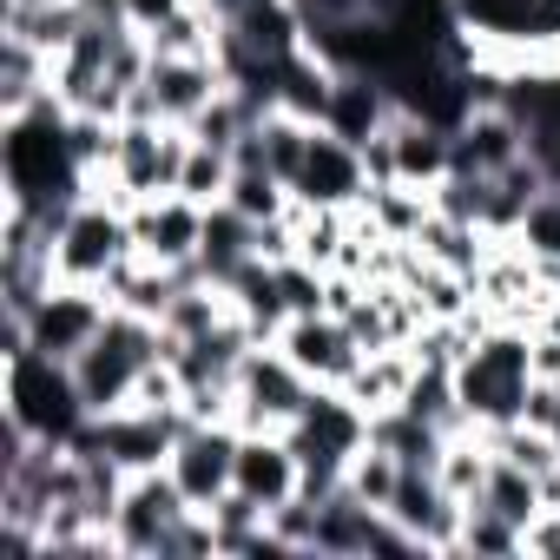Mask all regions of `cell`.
I'll list each match as a JSON object with an SVG mask.
<instances>
[{
  "instance_id": "obj_12",
  "label": "cell",
  "mask_w": 560,
  "mask_h": 560,
  "mask_svg": "<svg viewBox=\"0 0 560 560\" xmlns=\"http://www.w3.org/2000/svg\"><path fill=\"white\" fill-rule=\"evenodd\" d=\"M383 514L416 540V553H455V534H462L468 508L442 488L435 468H402V481H396V494H389Z\"/></svg>"
},
{
  "instance_id": "obj_24",
  "label": "cell",
  "mask_w": 560,
  "mask_h": 560,
  "mask_svg": "<svg viewBox=\"0 0 560 560\" xmlns=\"http://www.w3.org/2000/svg\"><path fill=\"white\" fill-rule=\"evenodd\" d=\"M416 244H422V257H429V264H442V270H462V277H475L494 237H488L481 224H468V218H448V211H435V205H429V218H422Z\"/></svg>"
},
{
  "instance_id": "obj_28",
  "label": "cell",
  "mask_w": 560,
  "mask_h": 560,
  "mask_svg": "<svg viewBox=\"0 0 560 560\" xmlns=\"http://www.w3.org/2000/svg\"><path fill=\"white\" fill-rule=\"evenodd\" d=\"M231 172H237V152L191 139V152H185V165H178V191H185L191 205H224V191H231Z\"/></svg>"
},
{
  "instance_id": "obj_20",
  "label": "cell",
  "mask_w": 560,
  "mask_h": 560,
  "mask_svg": "<svg viewBox=\"0 0 560 560\" xmlns=\"http://www.w3.org/2000/svg\"><path fill=\"white\" fill-rule=\"evenodd\" d=\"M389 159H396V185H422L429 191V185H442L455 172V139H448V126H435L422 113H396Z\"/></svg>"
},
{
  "instance_id": "obj_10",
  "label": "cell",
  "mask_w": 560,
  "mask_h": 560,
  "mask_svg": "<svg viewBox=\"0 0 560 560\" xmlns=\"http://www.w3.org/2000/svg\"><path fill=\"white\" fill-rule=\"evenodd\" d=\"M106 317H113V298H106V291H93V284H54V291L34 304L27 337H34V350H47V357H60V363H80L86 343L106 330Z\"/></svg>"
},
{
  "instance_id": "obj_34",
  "label": "cell",
  "mask_w": 560,
  "mask_h": 560,
  "mask_svg": "<svg viewBox=\"0 0 560 560\" xmlns=\"http://www.w3.org/2000/svg\"><path fill=\"white\" fill-rule=\"evenodd\" d=\"M178 8H191V0H126V21H132L139 34H152V27H165Z\"/></svg>"
},
{
  "instance_id": "obj_22",
  "label": "cell",
  "mask_w": 560,
  "mask_h": 560,
  "mask_svg": "<svg viewBox=\"0 0 560 560\" xmlns=\"http://www.w3.org/2000/svg\"><path fill=\"white\" fill-rule=\"evenodd\" d=\"M409 383H416V350H409V343H383V350H370V357L357 363V376L343 383V396H350L357 409L383 416V409H402Z\"/></svg>"
},
{
  "instance_id": "obj_3",
  "label": "cell",
  "mask_w": 560,
  "mask_h": 560,
  "mask_svg": "<svg viewBox=\"0 0 560 560\" xmlns=\"http://www.w3.org/2000/svg\"><path fill=\"white\" fill-rule=\"evenodd\" d=\"M159 357H165V324L132 317V311H113L106 330H100V337L86 343V357L73 363V383H80V396H86L93 416H113V409L132 402V383H139L145 363H159Z\"/></svg>"
},
{
  "instance_id": "obj_15",
  "label": "cell",
  "mask_w": 560,
  "mask_h": 560,
  "mask_svg": "<svg viewBox=\"0 0 560 560\" xmlns=\"http://www.w3.org/2000/svg\"><path fill=\"white\" fill-rule=\"evenodd\" d=\"M298 481H304V462H298L284 429H244L237 435V475H231L237 494H250L270 514V508L298 501Z\"/></svg>"
},
{
  "instance_id": "obj_18",
  "label": "cell",
  "mask_w": 560,
  "mask_h": 560,
  "mask_svg": "<svg viewBox=\"0 0 560 560\" xmlns=\"http://www.w3.org/2000/svg\"><path fill=\"white\" fill-rule=\"evenodd\" d=\"M448 139H455V172H475V178H494L527 152V126L514 119V106H475Z\"/></svg>"
},
{
  "instance_id": "obj_19",
  "label": "cell",
  "mask_w": 560,
  "mask_h": 560,
  "mask_svg": "<svg viewBox=\"0 0 560 560\" xmlns=\"http://www.w3.org/2000/svg\"><path fill=\"white\" fill-rule=\"evenodd\" d=\"M396 113H402V106H396V93H389L383 80H370V73H337V93H330V106H324V126L363 152L370 139H383V132L396 126Z\"/></svg>"
},
{
  "instance_id": "obj_25",
  "label": "cell",
  "mask_w": 560,
  "mask_h": 560,
  "mask_svg": "<svg viewBox=\"0 0 560 560\" xmlns=\"http://www.w3.org/2000/svg\"><path fill=\"white\" fill-rule=\"evenodd\" d=\"M257 257V224L244 218V211H231V205H205V244H198V270L205 277H224L237 270V264H250Z\"/></svg>"
},
{
  "instance_id": "obj_33",
  "label": "cell",
  "mask_w": 560,
  "mask_h": 560,
  "mask_svg": "<svg viewBox=\"0 0 560 560\" xmlns=\"http://www.w3.org/2000/svg\"><path fill=\"white\" fill-rule=\"evenodd\" d=\"M521 553H527V560H560V508H540V514L521 527Z\"/></svg>"
},
{
  "instance_id": "obj_17",
  "label": "cell",
  "mask_w": 560,
  "mask_h": 560,
  "mask_svg": "<svg viewBox=\"0 0 560 560\" xmlns=\"http://www.w3.org/2000/svg\"><path fill=\"white\" fill-rule=\"evenodd\" d=\"M304 205H330V211H357L363 205V191H370V165H363V152L350 145V139H337L330 126H317V139H311V159H304V172H298V185H291Z\"/></svg>"
},
{
  "instance_id": "obj_4",
  "label": "cell",
  "mask_w": 560,
  "mask_h": 560,
  "mask_svg": "<svg viewBox=\"0 0 560 560\" xmlns=\"http://www.w3.org/2000/svg\"><path fill=\"white\" fill-rule=\"evenodd\" d=\"M132 211L113 198H80L67 211V224L54 231V277L60 284H93L106 291V277L132 257Z\"/></svg>"
},
{
  "instance_id": "obj_30",
  "label": "cell",
  "mask_w": 560,
  "mask_h": 560,
  "mask_svg": "<svg viewBox=\"0 0 560 560\" xmlns=\"http://www.w3.org/2000/svg\"><path fill=\"white\" fill-rule=\"evenodd\" d=\"M481 501H488L494 514H508V521H521V527H527V521H534V514L547 508V501H540V481H534L527 468H514V462H501V455H494V468H488V488H481Z\"/></svg>"
},
{
  "instance_id": "obj_9",
  "label": "cell",
  "mask_w": 560,
  "mask_h": 560,
  "mask_svg": "<svg viewBox=\"0 0 560 560\" xmlns=\"http://www.w3.org/2000/svg\"><path fill=\"white\" fill-rule=\"evenodd\" d=\"M224 86H231V80H224L218 54H198V60H152L145 86L126 100V119H159V126H185V132H191V119H198Z\"/></svg>"
},
{
  "instance_id": "obj_7",
  "label": "cell",
  "mask_w": 560,
  "mask_h": 560,
  "mask_svg": "<svg viewBox=\"0 0 560 560\" xmlns=\"http://www.w3.org/2000/svg\"><path fill=\"white\" fill-rule=\"evenodd\" d=\"M317 383L277 350V343H257L237 370V429H291L304 409H311Z\"/></svg>"
},
{
  "instance_id": "obj_8",
  "label": "cell",
  "mask_w": 560,
  "mask_h": 560,
  "mask_svg": "<svg viewBox=\"0 0 560 560\" xmlns=\"http://www.w3.org/2000/svg\"><path fill=\"white\" fill-rule=\"evenodd\" d=\"M178 435H185V409H132L126 402L113 416H93L73 435V448H106L126 475H145V468H165L172 462Z\"/></svg>"
},
{
  "instance_id": "obj_1",
  "label": "cell",
  "mask_w": 560,
  "mask_h": 560,
  "mask_svg": "<svg viewBox=\"0 0 560 560\" xmlns=\"http://www.w3.org/2000/svg\"><path fill=\"white\" fill-rule=\"evenodd\" d=\"M527 343H534V330H521V324H481L475 330V350L455 363V402L475 429L521 422L527 389H534Z\"/></svg>"
},
{
  "instance_id": "obj_35",
  "label": "cell",
  "mask_w": 560,
  "mask_h": 560,
  "mask_svg": "<svg viewBox=\"0 0 560 560\" xmlns=\"http://www.w3.org/2000/svg\"><path fill=\"white\" fill-rule=\"evenodd\" d=\"M527 363H534V383H560V337L534 330V343H527Z\"/></svg>"
},
{
  "instance_id": "obj_6",
  "label": "cell",
  "mask_w": 560,
  "mask_h": 560,
  "mask_svg": "<svg viewBox=\"0 0 560 560\" xmlns=\"http://www.w3.org/2000/svg\"><path fill=\"white\" fill-rule=\"evenodd\" d=\"M185 514H191V501H185V488L172 481V468H145V475H132L126 494H119L113 540H119L126 560H165V547H172V534H178Z\"/></svg>"
},
{
  "instance_id": "obj_11",
  "label": "cell",
  "mask_w": 560,
  "mask_h": 560,
  "mask_svg": "<svg viewBox=\"0 0 560 560\" xmlns=\"http://www.w3.org/2000/svg\"><path fill=\"white\" fill-rule=\"evenodd\" d=\"M237 435H244V429H231V422H185V435H178V448H172L165 468H172V481L185 488L191 508H218V501L231 494Z\"/></svg>"
},
{
  "instance_id": "obj_14",
  "label": "cell",
  "mask_w": 560,
  "mask_h": 560,
  "mask_svg": "<svg viewBox=\"0 0 560 560\" xmlns=\"http://www.w3.org/2000/svg\"><path fill=\"white\" fill-rule=\"evenodd\" d=\"M284 435H291L298 462H337V468H350V455L370 448V409H357L343 389H317L311 409Z\"/></svg>"
},
{
  "instance_id": "obj_21",
  "label": "cell",
  "mask_w": 560,
  "mask_h": 560,
  "mask_svg": "<svg viewBox=\"0 0 560 560\" xmlns=\"http://www.w3.org/2000/svg\"><path fill=\"white\" fill-rule=\"evenodd\" d=\"M224 291H231V311L250 324L257 343H277V330L291 324V304H284V291H277V264H264V257L237 264L224 277Z\"/></svg>"
},
{
  "instance_id": "obj_2",
  "label": "cell",
  "mask_w": 560,
  "mask_h": 560,
  "mask_svg": "<svg viewBox=\"0 0 560 560\" xmlns=\"http://www.w3.org/2000/svg\"><path fill=\"white\" fill-rule=\"evenodd\" d=\"M0 396H8V402H0V416H14L40 442H73L93 422V409H86V396L73 383V363H60L47 350H27V357L0 363Z\"/></svg>"
},
{
  "instance_id": "obj_5",
  "label": "cell",
  "mask_w": 560,
  "mask_h": 560,
  "mask_svg": "<svg viewBox=\"0 0 560 560\" xmlns=\"http://www.w3.org/2000/svg\"><path fill=\"white\" fill-rule=\"evenodd\" d=\"M191 152L185 126H159V119H119V145H113V185L126 191V205L165 198L178 191V165Z\"/></svg>"
},
{
  "instance_id": "obj_27",
  "label": "cell",
  "mask_w": 560,
  "mask_h": 560,
  "mask_svg": "<svg viewBox=\"0 0 560 560\" xmlns=\"http://www.w3.org/2000/svg\"><path fill=\"white\" fill-rule=\"evenodd\" d=\"M357 211H363L383 237H416L422 218H429V191H422V185H370Z\"/></svg>"
},
{
  "instance_id": "obj_29",
  "label": "cell",
  "mask_w": 560,
  "mask_h": 560,
  "mask_svg": "<svg viewBox=\"0 0 560 560\" xmlns=\"http://www.w3.org/2000/svg\"><path fill=\"white\" fill-rule=\"evenodd\" d=\"M455 553H475V560H514V553H521V521H508V514H494L488 501H475V508L462 514Z\"/></svg>"
},
{
  "instance_id": "obj_31",
  "label": "cell",
  "mask_w": 560,
  "mask_h": 560,
  "mask_svg": "<svg viewBox=\"0 0 560 560\" xmlns=\"http://www.w3.org/2000/svg\"><path fill=\"white\" fill-rule=\"evenodd\" d=\"M396 481H402V462H396V455H389L383 442L357 448V455H350V468H343V488H350L357 501H370V508H389Z\"/></svg>"
},
{
  "instance_id": "obj_26",
  "label": "cell",
  "mask_w": 560,
  "mask_h": 560,
  "mask_svg": "<svg viewBox=\"0 0 560 560\" xmlns=\"http://www.w3.org/2000/svg\"><path fill=\"white\" fill-rule=\"evenodd\" d=\"M224 205L231 211H244L250 224H270V218H284L291 205H298V191L277 178L270 165H244L237 159V172H231V191H224Z\"/></svg>"
},
{
  "instance_id": "obj_16",
  "label": "cell",
  "mask_w": 560,
  "mask_h": 560,
  "mask_svg": "<svg viewBox=\"0 0 560 560\" xmlns=\"http://www.w3.org/2000/svg\"><path fill=\"white\" fill-rule=\"evenodd\" d=\"M132 244L152 264L191 270L198 264V244H205V205H191L185 191H165V198L132 205Z\"/></svg>"
},
{
  "instance_id": "obj_32",
  "label": "cell",
  "mask_w": 560,
  "mask_h": 560,
  "mask_svg": "<svg viewBox=\"0 0 560 560\" xmlns=\"http://www.w3.org/2000/svg\"><path fill=\"white\" fill-rule=\"evenodd\" d=\"M514 244L534 257V264H547V257H560V185H547L527 211H521V224H514Z\"/></svg>"
},
{
  "instance_id": "obj_23",
  "label": "cell",
  "mask_w": 560,
  "mask_h": 560,
  "mask_svg": "<svg viewBox=\"0 0 560 560\" xmlns=\"http://www.w3.org/2000/svg\"><path fill=\"white\" fill-rule=\"evenodd\" d=\"M54 93V54L0 34V119H21Z\"/></svg>"
},
{
  "instance_id": "obj_13",
  "label": "cell",
  "mask_w": 560,
  "mask_h": 560,
  "mask_svg": "<svg viewBox=\"0 0 560 560\" xmlns=\"http://www.w3.org/2000/svg\"><path fill=\"white\" fill-rule=\"evenodd\" d=\"M277 350H284L317 389H343V383L357 376V363L370 357V350L350 337V324L330 317V311H317V317H291L284 330H277Z\"/></svg>"
}]
</instances>
